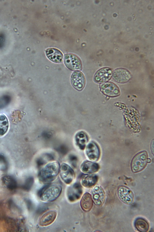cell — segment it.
I'll return each mask as SVG.
<instances>
[{
	"instance_id": "obj_22",
	"label": "cell",
	"mask_w": 154,
	"mask_h": 232,
	"mask_svg": "<svg viewBox=\"0 0 154 232\" xmlns=\"http://www.w3.org/2000/svg\"><path fill=\"white\" fill-rule=\"evenodd\" d=\"M8 127V122L6 117L4 115H0V135H3L6 132Z\"/></svg>"
},
{
	"instance_id": "obj_17",
	"label": "cell",
	"mask_w": 154,
	"mask_h": 232,
	"mask_svg": "<svg viewBox=\"0 0 154 232\" xmlns=\"http://www.w3.org/2000/svg\"><path fill=\"white\" fill-rule=\"evenodd\" d=\"M98 180V177L95 174H85L82 176L81 183L84 187L90 188L96 184Z\"/></svg>"
},
{
	"instance_id": "obj_5",
	"label": "cell",
	"mask_w": 154,
	"mask_h": 232,
	"mask_svg": "<svg viewBox=\"0 0 154 232\" xmlns=\"http://www.w3.org/2000/svg\"><path fill=\"white\" fill-rule=\"evenodd\" d=\"M83 192L81 184L78 183H75L69 187L67 190V199L71 202H75L80 198Z\"/></svg>"
},
{
	"instance_id": "obj_7",
	"label": "cell",
	"mask_w": 154,
	"mask_h": 232,
	"mask_svg": "<svg viewBox=\"0 0 154 232\" xmlns=\"http://www.w3.org/2000/svg\"><path fill=\"white\" fill-rule=\"evenodd\" d=\"M117 193L119 198L124 203L131 205L134 203V194L128 187L124 186H120L118 189Z\"/></svg>"
},
{
	"instance_id": "obj_11",
	"label": "cell",
	"mask_w": 154,
	"mask_h": 232,
	"mask_svg": "<svg viewBox=\"0 0 154 232\" xmlns=\"http://www.w3.org/2000/svg\"><path fill=\"white\" fill-rule=\"evenodd\" d=\"M101 91L104 94L110 97H114L120 94V90L114 84L110 82H106L100 86Z\"/></svg>"
},
{
	"instance_id": "obj_20",
	"label": "cell",
	"mask_w": 154,
	"mask_h": 232,
	"mask_svg": "<svg viewBox=\"0 0 154 232\" xmlns=\"http://www.w3.org/2000/svg\"><path fill=\"white\" fill-rule=\"evenodd\" d=\"M134 226L136 229L140 232H146L149 229V225L148 222L145 219L138 218L136 219L134 222Z\"/></svg>"
},
{
	"instance_id": "obj_1",
	"label": "cell",
	"mask_w": 154,
	"mask_h": 232,
	"mask_svg": "<svg viewBox=\"0 0 154 232\" xmlns=\"http://www.w3.org/2000/svg\"><path fill=\"white\" fill-rule=\"evenodd\" d=\"M59 163L57 161H52L46 164L38 173L39 181L43 183L53 181L59 173Z\"/></svg>"
},
{
	"instance_id": "obj_14",
	"label": "cell",
	"mask_w": 154,
	"mask_h": 232,
	"mask_svg": "<svg viewBox=\"0 0 154 232\" xmlns=\"http://www.w3.org/2000/svg\"><path fill=\"white\" fill-rule=\"evenodd\" d=\"M112 75L111 70L108 68H104L99 70L94 76V80L99 83H104L108 80Z\"/></svg>"
},
{
	"instance_id": "obj_8",
	"label": "cell",
	"mask_w": 154,
	"mask_h": 232,
	"mask_svg": "<svg viewBox=\"0 0 154 232\" xmlns=\"http://www.w3.org/2000/svg\"><path fill=\"white\" fill-rule=\"evenodd\" d=\"M91 197L93 202L96 205L100 207L104 204L106 198L105 191L100 186H96L92 190Z\"/></svg>"
},
{
	"instance_id": "obj_16",
	"label": "cell",
	"mask_w": 154,
	"mask_h": 232,
	"mask_svg": "<svg viewBox=\"0 0 154 232\" xmlns=\"http://www.w3.org/2000/svg\"><path fill=\"white\" fill-rule=\"evenodd\" d=\"M99 165L95 162L86 161L80 166L81 171L86 174H92L97 172L99 169Z\"/></svg>"
},
{
	"instance_id": "obj_21",
	"label": "cell",
	"mask_w": 154,
	"mask_h": 232,
	"mask_svg": "<svg viewBox=\"0 0 154 232\" xmlns=\"http://www.w3.org/2000/svg\"><path fill=\"white\" fill-rule=\"evenodd\" d=\"M3 183L9 189L11 190L15 189L17 187V183L15 179L9 175H6L2 178Z\"/></svg>"
},
{
	"instance_id": "obj_9",
	"label": "cell",
	"mask_w": 154,
	"mask_h": 232,
	"mask_svg": "<svg viewBox=\"0 0 154 232\" xmlns=\"http://www.w3.org/2000/svg\"><path fill=\"white\" fill-rule=\"evenodd\" d=\"M71 82L74 88L79 91L82 90L84 88L85 84L84 76L81 72L76 71L72 74L71 77Z\"/></svg>"
},
{
	"instance_id": "obj_23",
	"label": "cell",
	"mask_w": 154,
	"mask_h": 232,
	"mask_svg": "<svg viewBox=\"0 0 154 232\" xmlns=\"http://www.w3.org/2000/svg\"><path fill=\"white\" fill-rule=\"evenodd\" d=\"M34 182V178L32 177H29L26 180L24 184L22 186V188L26 191L29 190L32 187Z\"/></svg>"
},
{
	"instance_id": "obj_18",
	"label": "cell",
	"mask_w": 154,
	"mask_h": 232,
	"mask_svg": "<svg viewBox=\"0 0 154 232\" xmlns=\"http://www.w3.org/2000/svg\"><path fill=\"white\" fill-rule=\"evenodd\" d=\"M93 201L91 195L88 192L85 193L82 196L80 204L82 209L87 212L90 211L93 206Z\"/></svg>"
},
{
	"instance_id": "obj_19",
	"label": "cell",
	"mask_w": 154,
	"mask_h": 232,
	"mask_svg": "<svg viewBox=\"0 0 154 232\" xmlns=\"http://www.w3.org/2000/svg\"><path fill=\"white\" fill-rule=\"evenodd\" d=\"M46 54L48 58L51 61L56 63H60L62 61L63 55L57 49L50 48L47 49Z\"/></svg>"
},
{
	"instance_id": "obj_3",
	"label": "cell",
	"mask_w": 154,
	"mask_h": 232,
	"mask_svg": "<svg viewBox=\"0 0 154 232\" xmlns=\"http://www.w3.org/2000/svg\"><path fill=\"white\" fill-rule=\"evenodd\" d=\"M148 154L145 151H142L136 154L131 163V169L134 173L140 172L143 170L148 163Z\"/></svg>"
},
{
	"instance_id": "obj_13",
	"label": "cell",
	"mask_w": 154,
	"mask_h": 232,
	"mask_svg": "<svg viewBox=\"0 0 154 232\" xmlns=\"http://www.w3.org/2000/svg\"><path fill=\"white\" fill-rule=\"evenodd\" d=\"M113 79L116 82L123 83L128 81L131 78V75L127 70L120 68L115 70L113 73Z\"/></svg>"
},
{
	"instance_id": "obj_10",
	"label": "cell",
	"mask_w": 154,
	"mask_h": 232,
	"mask_svg": "<svg viewBox=\"0 0 154 232\" xmlns=\"http://www.w3.org/2000/svg\"><path fill=\"white\" fill-rule=\"evenodd\" d=\"M86 154L88 158L93 161H97L100 155V151L97 144L94 142H90L86 146Z\"/></svg>"
},
{
	"instance_id": "obj_2",
	"label": "cell",
	"mask_w": 154,
	"mask_h": 232,
	"mask_svg": "<svg viewBox=\"0 0 154 232\" xmlns=\"http://www.w3.org/2000/svg\"><path fill=\"white\" fill-rule=\"evenodd\" d=\"M62 191V187L59 185L48 184L39 191L38 195L42 202L48 203L57 199L60 195Z\"/></svg>"
},
{
	"instance_id": "obj_15",
	"label": "cell",
	"mask_w": 154,
	"mask_h": 232,
	"mask_svg": "<svg viewBox=\"0 0 154 232\" xmlns=\"http://www.w3.org/2000/svg\"><path fill=\"white\" fill-rule=\"evenodd\" d=\"M75 145L79 149H84L88 141V136L86 133L83 131L78 132L75 136Z\"/></svg>"
},
{
	"instance_id": "obj_6",
	"label": "cell",
	"mask_w": 154,
	"mask_h": 232,
	"mask_svg": "<svg viewBox=\"0 0 154 232\" xmlns=\"http://www.w3.org/2000/svg\"><path fill=\"white\" fill-rule=\"evenodd\" d=\"M64 62L66 67L72 70H80L82 64L80 58L73 54H67L64 55Z\"/></svg>"
},
{
	"instance_id": "obj_4",
	"label": "cell",
	"mask_w": 154,
	"mask_h": 232,
	"mask_svg": "<svg viewBox=\"0 0 154 232\" xmlns=\"http://www.w3.org/2000/svg\"><path fill=\"white\" fill-rule=\"evenodd\" d=\"M59 173L62 180L66 184H69L75 177V173L73 169L68 165L63 163L59 168Z\"/></svg>"
},
{
	"instance_id": "obj_12",
	"label": "cell",
	"mask_w": 154,
	"mask_h": 232,
	"mask_svg": "<svg viewBox=\"0 0 154 232\" xmlns=\"http://www.w3.org/2000/svg\"><path fill=\"white\" fill-rule=\"evenodd\" d=\"M57 213L55 210L47 211L40 217L38 224L41 226H46L51 224L56 219Z\"/></svg>"
}]
</instances>
